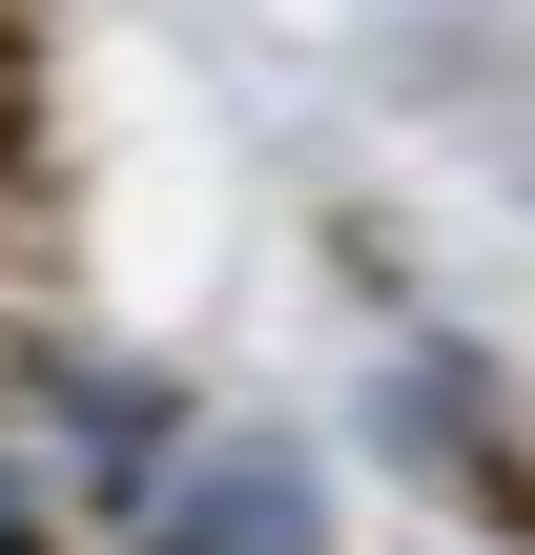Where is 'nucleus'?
Here are the masks:
<instances>
[{
  "label": "nucleus",
  "instance_id": "f257e3e1",
  "mask_svg": "<svg viewBox=\"0 0 535 555\" xmlns=\"http://www.w3.org/2000/svg\"><path fill=\"white\" fill-rule=\"evenodd\" d=\"M144 555H330V515H309V453H268V433L186 453V494L144 515Z\"/></svg>",
  "mask_w": 535,
  "mask_h": 555
},
{
  "label": "nucleus",
  "instance_id": "f03ea898",
  "mask_svg": "<svg viewBox=\"0 0 535 555\" xmlns=\"http://www.w3.org/2000/svg\"><path fill=\"white\" fill-rule=\"evenodd\" d=\"M0 555H41V494H21V474H0Z\"/></svg>",
  "mask_w": 535,
  "mask_h": 555
}]
</instances>
